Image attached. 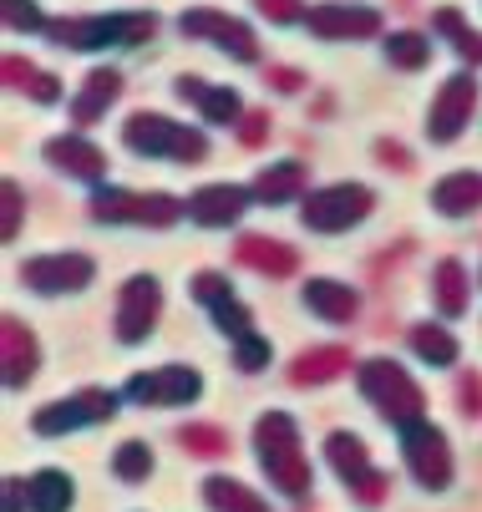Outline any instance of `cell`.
Masks as SVG:
<instances>
[{
  "instance_id": "6da1fadb",
  "label": "cell",
  "mask_w": 482,
  "mask_h": 512,
  "mask_svg": "<svg viewBox=\"0 0 482 512\" xmlns=\"http://www.w3.org/2000/svg\"><path fill=\"white\" fill-rule=\"evenodd\" d=\"M259 457H264V472L274 487H285L295 497L310 492V467L300 462V436H295V421L290 416H264L259 421Z\"/></svg>"
},
{
  "instance_id": "7a4b0ae2",
  "label": "cell",
  "mask_w": 482,
  "mask_h": 512,
  "mask_svg": "<svg viewBox=\"0 0 482 512\" xmlns=\"http://www.w3.org/2000/svg\"><path fill=\"white\" fill-rule=\"evenodd\" d=\"M127 148L132 153H153V158H178V163H193L203 158V137L193 127H178L158 112H137L127 122Z\"/></svg>"
},
{
  "instance_id": "3957f363",
  "label": "cell",
  "mask_w": 482,
  "mask_h": 512,
  "mask_svg": "<svg viewBox=\"0 0 482 512\" xmlns=\"http://www.w3.org/2000/svg\"><path fill=\"white\" fill-rule=\"evenodd\" d=\"M361 391L391 416V421H401V426H411L422 416V391H417V381H411L401 365H391V360H366L361 365Z\"/></svg>"
},
{
  "instance_id": "277c9868",
  "label": "cell",
  "mask_w": 482,
  "mask_h": 512,
  "mask_svg": "<svg viewBox=\"0 0 482 512\" xmlns=\"http://www.w3.org/2000/svg\"><path fill=\"white\" fill-rule=\"evenodd\" d=\"M371 213V188H351V183H340V188H325L305 203V224L320 229V234H335V229H351L361 224V218Z\"/></svg>"
},
{
  "instance_id": "5b68a950",
  "label": "cell",
  "mask_w": 482,
  "mask_h": 512,
  "mask_svg": "<svg viewBox=\"0 0 482 512\" xmlns=\"http://www.w3.org/2000/svg\"><path fill=\"white\" fill-rule=\"evenodd\" d=\"M401 431H406V462H411V472H417V482H422V487H447L452 457H447L442 431L427 426V421H411V426H401Z\"/></svg>"
},
{
  "instance_id": "8992f818",
  "label": "cell",
  "mask_w": 482,
  "mask_h": 512,
  "mask_svg": "<svg viewBox=\"0 0 482 512\" xmlns=\"http://www.w3.org/2000/svg\"><path fill=\"white\" fill-rule=\"evenodd\" d=\"M158 320V279H132L122 289V305H117V340L122 345H137Z\"/></svg>"
},
{
  "instance_id": "52a82bcc",
  "label": "cell",
  "mask_w": 482,
  "mask_h": 512,
  "mask_svg": "<svg viewBox=\"0 0 482 512\" xmlns=\"http://www.w3.org/2000/svg\"><path fill=\"white\" fill-rule=\"evenodd\" d=\"M127 396L143 401V406H178V401L198 396V376L183 371V365H168V371H153V376H132Z\"/></svg>"
},
{
  "instance_id": "ba28073f",
  "label": "cell",
  "mask_w": 482,
  "mask_h": 512,
  "mask_svg": "<svg viewBox=\"0 0 482 512\" xmlns=\"http://www.w3.org/2000/svg\"><path fill=\"white\" fill-rule=\"evenodd\" d=\"M112 406H117V401H112L107 391H82V396H72V401L46 406V411L36 416V431L56 436V431H72V426H87V421H107Z\"/></svg>"
},
{
  "instance_id": "9c48e42d",
  "label": "cell",
  "mask_w": 482,
  "mask_h": 512,
  "mask_svg": "<svg viewBox=\"0 0 482 512\" xmlns=\"http://www.w3.org/2000/svg\"><path fill=\"white\" fill-rule=\"evenodd\" d=\"M472 107H477V82H472V77H452V82L442 87V97L432 102V117H427L432 137H437V142H452V137L462 132V122L472 117Z\"/></svg>"
},
{
  "instance_id": "30bf717a",
  "label": "cell",
  "mask_w": 482,
  "mask_h": 512,
  "mask_svg": "<svg viewBox=\"0 0 482 512\" xmlns=\"http://www.w3.org/2000/svg\"><path fill=\"white\" fill-rule=\"evenodd\" d=\"M21 279L31 284V289H41V295H61V289H82L87 279H92V264L82 259V254H51V259H31L26 269H21Z\"/></svg>"
},
{
  "instance_id": "8fae6325",
  "label": "cell",
  "mask_w": 482,
  "mask_h": 512,
  "mask_svg": "<svg viewBox=\"0 0 482 512\" xmlns=\"http://www.w3.org/2000/svg\"><path fill=\"white\" fill-rule=\"evenodd\" d=\"M325 452H330L335 472L346 477V482H351V487H356V492H361L366 502H376V497H381V487H386V482H381V477L371 472V462H366V447L356 442V436H346V431H335L330 442H325Z\"/></svg>"
},
{
  "instance_id": "7c38bea8",
  "label": "cell",
  "mask_w": 482,
  "mask_h": 512,
  "mask_svg": "<svg viewBox=\"0 0 482 512\" xmlns=\"http://www.w3.org/2000/svg\"><path fill=\"white\" fill-rule=\"evenodd\" d=\"M183 31L209 36V41L229 46L239 61H254V56H259V46H254L249 26H239V21H229V16H219V11H188V16H183Z\"/></svg>"
},
{
  "instance_id": "4fadbf2b",
  "label": "cell",
  "mask_w": 482,
  "mask_h": 512,
  "mask_svg": "<svg viewBox=\"0 0 482 512\" xmlns=\"http://www.w3.org/2000/svg\"><path fill=\"white\" fill-rule=\"evenodd\" d=\"M193 295H198L203 305L214 310V320H219L224 330H234L239 340L249 335V310H244V305L234 300V289H229V284H224L219 274H198V279H193Z\"/></svg>"
},
{
  "instance_id": "5bb4252c",
  "label": "cell",
  "mask_w": 482,
  "mask_h": 512,
  "mask_svg": "<svg viewBox=\"0 0 482 512\" xmlns=\"http://www.w3.org/2000/svg\"><path fill=\"white\" fill-rule=\"evenodd\" d=\"M46 158H51L56 168H66L72 178H87V183H97L102 168H107V158L92 148L87 137H51V142H46Z\"/></svg>"
},
{
  "instance_id": "9a60e30c",
  "label": "cell",
  "mask_w": 482,
  "mask_h": 512,
  "mask_svg": "<svg viewBox=\"0 0 482 512\" xmlns=\"http://www.w3.org/2000/svg\"><path fill=\"white\" fill-rule=\"evenodd\" d=\"M244 203H249V193L244 188H229V183H214V188H203V193H193L188 198V213L198 218V224H234V218L244 213Z\"/></svg>"
},
{
  "instance_id": "2e32d148",
  "label": "cell",
  "mask_w": 482,
  "mask_h": 512,
  "mask_svg": "<svg viewBox=\"0 0 482 512\" xmlns=\"http://www.w3.org/2000/svg\"><path fill=\"white\" fill-rule=\"evenodd\" d=\"M381 21L366 6H315L310 11V31L315 36H371Z\"/></svg>"
},
{
  "instance_id": "e0dca14e",
  "label": "cell",
  "mask_w": 482,
  "mask_h": 512,
  "mask_svg": "<svg viewBox=\"0 0 482 512\" xmlns=\"http://www.w3.org/2000/svg\"><path fill=\"white\" fill-rule=\"evenodd\" d=\"M432 203H437L447 218L472 213V208L482 203V173H447V178L432 188Z\"/></svg>"
},
{
  "instance_id": "ac0fdd59",
  "label": "cell",
  "mask_w": 482,
  "mask_h": 512,
  "mask_svg": "<svg viewBox=\"0 0 482 512\" xmlns=\"http://www.w3.org/2000/svg\"><path fill=\"white\" fill-rule=\"evenodd\" d=\"M305 305L315 310V315H325V320H351L356 315V289H346V284H335V279H310L305 284Z\"/></svg>"
},
{
  "instance_id": "d6986e66",
  "label": "cell",
  "mask_w": 482,
  "mask_h": 512,
  "mask_svg": "<svg viewBox=\"0 0 482 512\" xmlns=\"http://www.w3.org/2000/svg\"><path fill=\"white\" fill-rule=\"evenodd\" d=\"M239 259L249 269H264V274H295V249L290 244H274V239H259V234L239 239Z\"/></svg>"
},
{
  "instance_id": "ffe728a7",
  "label": "cell",
  "mask_w": 482,
  "mask_h": 512,
  "mask_svg": "<svg viewBox=\"0 0 482 512\" xmlns=\"http://www.w3.org/2000/svg\"><path fill=\"white\" fill-rule=\"evenodd\" d=\"M183 97H193V107L209 117V122H234L239 117V92H224V87H203L198 77H183L178 82Z\"/></svg>"
},
{
  "instance_id": "44dd1931",
  "label": "cell",
  "mask_w": 482,
  "mask_h": 512,
  "mask_svg": "<svg viewBox=\"0 0 482 512\" xmlns=\"http://www.w3.org/2000/svg\"><path fill=\"white\" fill-rule=\"evenodd\" d=\"M300 188H305V168H300V163H274V168H264L259 183H254V193H259L264 203H285V198H295Z\"/></svg>"
},
{
  "instance_id": "7402d4cb",
  "label": "cell",
  "mask_w": 482,
  "mask_h": 512,
  "mask_svg": "<svg viewBox=\"0 0 482 512\" xmlns=\"http://www.w3.org/2000/svg\"><path fill=\"white\" fill-rule=\"evenodd\" d=\"M432 300H437L447 315H457V310L467 305V274H462L457 259H442V264L432 269Z\"/></svg>"
},
{
  "instance_id": "603a6c76",
  "label": "cell",
  "mask_w": 482,
  "mask_h": 512,
  "mask_svg": "<svg viewBox=\"0 0 482 512\" xmlns=\"http://www.w3.org/2000/svg\"><path fill=\"white\" fill-rule=\"evenodd\" d=\"M31 371H36V345H31V330H21L16 320H6V381H11V386H21Z\"/></svg>"
},
{
  "instance_id": "cb8c5ba5",
  "label": "cell",
  "mask_w": 482,
  "mask_h": 512,
  "mask_svg": "<svg viewBox=\"0 0 482 512\" xmlns=\"http://www.w3.org/2000/svg\"><path fill=\"white\" fill-rule=\"evenodd\" d=\"M117 87H122L117 71H92V77H87V92H82V102L72 107V117H77V122H92L97 112H107V107H112Z\"/></svg>"
},
{
  "instance_id": "d4e9b609",
  "label": "cell",
  "mask_w": 482,
  "mask_h": 512,
  "mask_svg": "<svg viewBox=\"0 0 482 512\" xmlns=\"http://www.w3.org/2000/svg\"><path fill=\"white\" fill-rule=\"evenodd\" d=\"M346 365H351V355H346V350H315V355H300V360H295L290 381L315 386V381H325V376H335V371H346Z\"/></svg>"
},
{
  "instance_id": "484cf974",
  "label": "cell",
  "mask_w": 482,
  "mask_h": 512,
  "mask_svg": "<svg viewBox=\"0 0 482 512\" xmlns=\"http://www.w3.org/2000/svg\"><path fill=\"white\" fill-rule=\"evenodd\" d=\"M203 492L214 497V507H219V512H269L249 487H239V482H229V477H209V487H203Z\"/></svg>"
},
{
  "instance_id": "4316f807",
  "label": "cell",
  "mask_w": 482,
  "mask_h": 512,
  "mask_svg": "<svg viewBox=\"0 0 482 512\" xmlns=\"http://www.w3.org/2000/svg\"><path fill=\"white\" fill-rule=\"evenodd\" d=\"M31 502H36V512H66L72 482H66L61 472H41V477H31Z\"/></svg>"
},
{
  "instance_id": "83f0119b",
  "label": "cell",
  "mask_w": 482,
  "mask_h": 512,
  "mask_svg": "<svg viewBox=\"0 0 482 512\" xmlns=\"http://www.w3.org/2000/svg\"><path fill=\"white\" fill-rule=\"evenodd\" d=\"M411 345H417V355H422V360H432V365H452V360H457L452 335H447V330H437V325H417V330H411Z\"/></svg>"
},
{
  "instance_id": "f1b7e54d",
  "label": "cell",
  "mask_w": 482,
  "mask_h": 512,
  "mask_svg": "<svg viewBox=\"0 0 482 512\" xmlns=\"http://www.w3.org/2000/svg\"><path fill=\"white\" fill-rule=\"evenodd\" d=\"M437 26L457 41V51H462L467 61H482V36H477V31H467V26L457 21V11H437Z\"/></svg>"
},
{
  "instance_id": "f546056e",
  "label": "cell",
  "mask_w": 482,
  "mask_h": 512,
  "mask_svg": "<svg viewBox=\"0 0 482 512\" xmlns=\"http://www.w3.org/2000/svg\"><path fill=\"white\" fill-rule=\"evenodd\" d=\"M148 467H153V452H148L143 442H127V447L117 452V477H127V482L148 477Z\"/></svg>"
},
{
  "instance_id": "4dcf8cb0",
  "label": "cell",
  "mask_w": 482,
  "mask_h": 512,
  "mask_svg": "<svg viewBox=\"0 0 482 512\" xmlns=\"http://www.w3.org/2000/svg\"><path fill=\"white\" fill-rule=\"evenodd\" d=\"M386 56H391L396 66H422V61H427V41H422V36H391V41H386Z\"/></svg>"
},
{
  "instance_id": "1f68e13d",
  "label": "cell",
  "mask_w": 482,
  "mask_h": 512,
  "mask_svg": "<svg viewBox=\"0 0 482 512\" xmlns=\"http://www.w3.org/2000/svg\"><path fill=\"white\" fill-rule=\"evenodd\" d=\"M178 436H183V447H198V452H219L224 447V436L209 431V426H183Z\"/></svg>"
},
{
  "instance_id": "d6a6232c",
  "label": "cell",
  "mask_w": 482,
  "mask_h": 512,
  "mask_svg": "<svg viewBox=\"0 0 482 512\" xmlns=\"http://www.w3.org/2000/svg\"><path fill=\"white\" fill-rule=\"evenodd\" d=\"M264 360H269V340H259V335H244V340H239V365H244V371H259Z\"/></svg>"
},
{
  "instance_id": "836d02e7",
  "label": "cell",
  "mask_w": 482,
  "mask_h": 512,
  "mask_svg": "<svg viewBox=\"0 0 482 512\" xmlns=\"http://www.w3.org/2000/svg\"><path fill=\"white\" fill-rule=\"evenodd\" d=\"M6 11H11V16H6L11 26H26V31H31V26H41V16H36L31 0H6Z\"/></svg>"
},
{
  "instance_id": "e575fe53",
  "label": "cell",
  "mask_w": 482,
  "mask_h": 512,
  "mask_svg": "<svg viewBox=\"0 0 482 512\" xmlns=\"http://www.w3.org/2000/svg\"><path fill=\"white\" fill-rule=\"evenodd\" d=\"M259 11H269L274 21H295V16H305V11H300V0H259Z\"/></svg>"
},
{
  "instance_id": "d590c367",
  "label": "cell",
  "mask_w": 482,
  "mask_h": 512,
  "mask_svg": "<svg viewBox=\"0 0 482 512\" xmlns=\"http://www.w3.org/2000/svg\"><path fill=\"white\" fill-rule=\"evenodd\" d=\"M16 224H21V188L6 183V239L16 234Z\"/></svg>"
},
{
  "instance_id": "8d00e7d4",
  "label": "cell",
  "mask_w": 482,
  "mask_h": 512,
  "mask_svg": "<svg viewBox=\"0 0 482 512\" xmlns=\"http://www.w3.org/2000/svg\"><path fill=\"white\" fill-rule=\"evenodd\" d=\"M462 406L467 411H482V381L477 376H462Z\"/></svg>"
},
{
  "instance_id": "74e56055",
  "label": "cell",
  "mask_w": 482,
  "mask_h": 512,
  "mask_svg": "<svg viewBox=\"0 0 482 512\" xmlns=\"http://www.w3.org/2000/svg\"><path fill=\"white\" fill-rule=\"evenodd\" d=\"M264 127H269V117H264V112H254V117L244 122V142H249V148H254V142H264Z\"/></svg>"
},
{
  "instance_id": "f35d334b",
  "label": "cell",
  "mask_w": 482,
  "mask_h": 512,
  "mask_svg": "<svg viewBox=\"0 0 482 512\" xmlns=\"http://www.w3.org/2000/svg\"><path fill=\"white\" fill-rule=\"evenodd\" d=\"M31 92H36V102H56V92H61V87H56V77H36V82H31Z\"/></svg>"
}]
</instances>
